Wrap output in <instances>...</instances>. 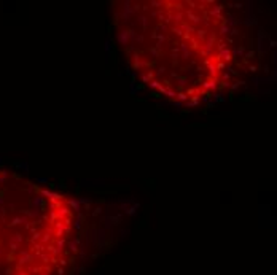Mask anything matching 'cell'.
I'll list each match as a JSON object with an SVG mask.
<instances>
[{"label": "cell", "mask_w": 277, "mask_h": 275, "mask_svg": "<svg viewBox=\"0 0 277 275\" xmlns=\"http://www.w3.org/2000/svg\"><path fill=\"white\" fill-rule=\"evenodd\" d=\"M113 26L131 70L153 94L175 103H196L221 83L228 45L213 2H118Z\"/></svg>", "instance_id": "obj_1"}, {"label": "cell", "mask_w": 277, "mask_h": 275, "mask_svg": "<svg viewBox=\"0 0 277 275\" xmlns=\"http://www.w3.org/2000/svg\"><path fill=\"white\" fill-rule=\"evenodd\" d=\"M75 218L67 196L0 170V275H64Z\"/></svg>", "instance_id": "obj_2"}]
</instances>
